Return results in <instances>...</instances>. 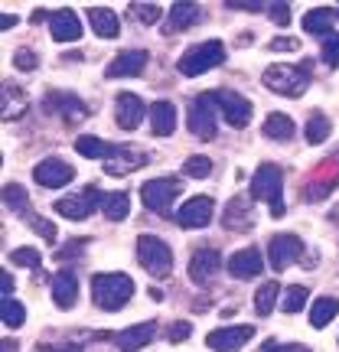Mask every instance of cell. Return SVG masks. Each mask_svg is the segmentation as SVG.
<instances>
[{
    "instance_id": "6da1fadb",
    "label": "cell",
    "mask_w": 339,
    "mask_h": 352,
    "mask_svg": "<svg viewBox=\"0 0 339 352\" xmlns=\"http://www.w3.org/2000/svg\"><path fill=\"white\" fill-rule=\"evenodd\" d=\"M91 297L101 310H121L127 307V300L134 297V280L127 274H95L91 277Z\"/></svg>"
},
{
    "instance_id": "7a4b0ae2",
    "label": "cell",
    "mask_w": 339,
    "mask_h": 352,
    "mask_svg": "<svg viewBox=\"0 0 339 352\" xmlns=\"http://www.w3.org/2000/svg\"><path fill=\"white\" fill-rule=\"evenodd\" d=\"M264 88L274 91V95H284V98H300L307 85H310V65H271L264 69L261 76Z\"/></svg>"
},
{
    "instance_id": "3957f363",
    "label": "cell",
    "mask_w": 339,
    "mask_h": 352,
    "mask_svg": "<svg viewBox=\"0 0 339 352\" xmlns=\"http://www.w3.org/2000/svg\"><path fill=\"white\" fill-rule=\"evenodd\" d=\"M222 63H226V43H222V39H209V43H199V46H189V50L179 56L176 69H179L183 76L196 78V76L212 72L215 65H222Z\"/></svg>"
},
{
    "instance_id": "277c9868",
    "label": "cell",
    "mask_w": 339,
    "mask_h": 352,
    "mask_svg": "<svg viewBox=\"0 0 339 352\" xmlns=\"http://www.w3.org/2000/svg\"><path fill=\"white\" fill-rule=\"evenodd\" d=\"M281 189H284V173L274 164H261L252 176V199H264L271 206V215H284V199H281Z\"/></svg>"
},
{
    "instance_id": "5b68a950",
    "label": "cell",
    "mask_w": 339,
    "mask_h": 352,
    "mask_svg": "<svg viewBox=\"0 0 339 352\" xmlns=\"http://www.w3.org/2000/svg\"><path fill=\"white\" fill-rule=\"evenodd\" d=\"M138 261L144 264V271L151 277H166L173 267V252L164 239L157 235H140L138 239Z\"/></svg>"
},
{
    "instance_id": "8992f818",
    "label": "cell",
    "mask_w": 339,
    "mask_h": 352,
    "mask_svg": "<svg viewBox=\"0 0 339 352\" xmlns=\"http://www.w3.org/2000/svg\"><path fill=\"white\" fill-rule=\"evenodd\" d=\"M101 199H105V192L98 186H85V189H78V192H69L63 199H56V212L63 215V219L82 222L95 209H101Z\"/></svg>"
},
{
    "instance_id": "52a82bcc",
    "label": "cell",
    "mask_w": 339,
    "mask_h": 352,
    "mask_svg": "<svg viewBox=\"0 0 339 352\" xmlns=\"http://www.w3.org/2000/svg\"><path fill=\"white\" fill-rule=\"evenodd\" d=\"M212 104H215L212 95H199V98L189 101V108H186L189 131H193L196 138H202V140H212L215 131H219V114H215Z\"/></svg>"
},
{
    "instance_id": "ba28073f",
    "label": "cell",
    "mask_w": 339,
    "mask_h": 352,
    "mask_svg": "<svg viewBox=\"0 0 339 352\" xmlns=\"http://www.w3.org/2000/svg\"><path fill=\"white\" fill-rule=\"evenodd\" d=\"M176 196H179V183L170 179V176H157V179H147V183L140 186V202H144L151 212H160V215L170 212V206L176 202Z\"/></svg>"
},
{
    "instance_id": "9c48e42d",
    "label": "cell",
    "mask_w": 339,
    "mask_h": 352,
    "mask_svg": "<svg viewBox=\"0 0 339 352\" xmlns=\"http://www.w3.org/2000/svg\"><path fill=\"white\" fill-rule=\"evenodd\" d=\"M212 101L219 104V111H222V118H226V124L248 127V121H252V101L245 98V95L222 88V91H212Z\"/></svg>"
},
{
    "instance_id": "30bf717a",
    "label": "cell",
    "mask_w": 339,
    "mask_h": 352,
    "mask_svg": "<svg viewBox=\"0 0 339 352\" xmlns=\"http://www.w3.org/2000/svg\"><path fill=\"white\" fill-rule=\"evenodd\" d=\"M72 176H76V166L59 160V157H46V160H39V164L33 166V179L46 189L65 186V183H72Z\"/></svg>"
},
{
    "instance_id": "8fae6325",
    "label": "cell",
    "mask_w": 339,
    "mask_h": 352,
    "mask_svg": "<svg viewBox=\"0 0 339 352\" xmlns=\"http://www.w3.org/2000/svg\"><path fill=\"white\" fill-rule=\"evenodd\" d=\"M303 254V241L297 239V235H274V239L267 241V258H271V267L274 271H284V267H290L294 261H300Z\"/></svg>"
},
{
    "instance_id": "7c38bea8",
    "label": "cell",
    "mask_w": 339,
    "mask_h": 352,
    "mask_svg": "<svg viewBox=\"0 0 339 352\" xmlns=\"http://www.w3.org/2000/svg\"><path fill=\"white\" fill-rule=\"evenodd\" d=\"M212 215H215V202L209 196H193L189 202L179 206L176 222H179V228H206L212 222Z\"/></svg>"
},
{
    "instance_id": "4fadbf2b",
    "label": "cell",
    "mask_w": 339,
    "mask_h": 352,
    "mask_svg": "<svg viewBox=\"0 0 339 352\" xmlns=\"http://www.w3.org/2000/svg\"><path fill=\"white\" fill-rule=\"evenodd\" d=\"M254 336V327L248 323H239V327H222V329H212L206 336V346L215 352H239L245 342Z\"/></svg>"
},
{
    "instance_id": "5bb4252c",
    "label": "cell",
    "mask_w": 339,
    "mask_h": 352,
    "mask_svg": "<svg viewBox=\"0 0 339 352\" xmlns=\"http://www.w3.org/2000/svg\"><path fill=\"white\" fill-rule=\"evenodd\" d=\"M147 114H151V108H144V101L138 95H131V91H121L118 101H114V121H118L121 131H138Z\"/></svg>"
},
{
    "instance_id": "9a60e30c",
    "label": "cell",
    "mask_w": 339,
    "mask_h": 352,
    "mask_svg": "<svg viewBox=\"0 0 339 352\" xmlns=\"http://www.w3.org/2000/svg\"><path fill=\"white\" fill-rule=\"evenodd\" d=\"M219 271H222V254L215 252V248H199V252L189 258V277L199 287H209Z\"/></svg>"
},
{
    "instance_id": "2e32d148",
    "label": "cell",
    "mask_w": 339,
    "mask_h": 352,
    "mask_svg": "<svg viewBox=\"0 0 339 352\" xmlns=\"http://www.w3.org/2000/svg\"><path fill=\"white\" fill-rule=\"evenodd\" d=\"M147 52L144 50H124V52H118L111 63H108V69H105V76L108 78H134L140 76L144 69H147Z\"/></svg>"
},
{
    "instance_id": "e0dca14e",
    "label": "cell",
    "mask_w": 339,
    "mask_h": 352,
    "mask_svg": "<svg viewBox=\"0 0 339 352\" xmlns=\"http://www.w3.org/2000/svg\"><path fill=\"white\" fill-rule=\"evenodd\" d=\"M226 267L235 280H252V277H258L264 271L261 252H258V248H241V252H235L232 258H228Z\"/></svg>"
},
{
    "instance_id": "ac0fdd59",
    "label": "cell",
    "mask_w": 339,
    "mask_h": 352,
    "mask_svg": "<svg viewBox=\"0 0 339 352\" xmlns=\"http://www.w3.org/2000/svg\"><path fill=\"white\" fill-rule=\"evenodd\" d=\"M153 336H157V323H153V320H144V323H134V327L121 329V333L114 336V346L121 352H138V349H144Z\"/></svg>"
},
{
    "instance_id": "d6986e66",
    "label": "cell",
    "mask_w": 339,
    "mask_h": 352,
    "mask_svg": "<svg viewBox=\"0 0 339 352\" xmlns=\"http://www.w3.org/2000/svg\"><path fill=\"white\" fill-rule=\"evenodd\" d=\"M50 33L59 43H76L82 36V23H78V16L72 10H56L50 13Z\"/></svg>"
},
{
    "instance_id": "ffe728a7",
    "label": "cell",
    "mask_w": 339,
    "mask_h": 352,
    "mask_svg": "<svg viewBox=\"0 0 339 352\" xmlns=\"http://www.w3.org/2000/svg\"><path fill=\"white\" fill-rule=\"evenodd\" d=\"M252 219L254 215H252V199H248V196H235V199L222 209V222H226V228H232V232L252 228Z\"/></svg>"
},
{
    "instance_id": "44dd1931",
    "label": "cell",
    "mask_w": 339,
    "mask_h": 352,
    "mask_svg": "<svg viewBox=\"0 0 339 352\" xmlns=\"http://www.w3.org/2000/svg\"><path fill=\"white\" fill-rule=\"evenodd\" d=\"M76 297H78V280L72 271H59L52 277V303L59 310H72L76 307Z\"/></svg>"
},
{
    "instance_id": "7402d4cb",
    "label": "cell",
    "mask_w": 339,
    "mask_h": 352,
    "mask_svg": "<svg viewBox=\"0 0 339 352\" xmlns=\"http://www.w3.org/2000/svg\"><path fill=\"white\" fill-rule=\"evenodd\" d=\"M46 104L63 114L65 124H82V121H85V114H88V108L76 98V95H59V91H52L50 98H46Z\"/></svg>"
},
{
    "instance_id": "603a6c76",
    "label": "cell",
    "mask_w": 339,
    "mask_h": 352,
    "mask_svg": "<svg viewBox=\"0 0 339 352\" xmlns=\"http://www.w3.org/2000/svg\"><path fill=\"white\" fill-rule=\"evenodd\" d=\"M147 118H151V131L157 138H170L176 131V108L170 101H153Z\"/></svg>"
},
{
    "instance_id": "cb8c5ba5",
    "label": "cell",
    "mask_w": 339,
    "mask_h": 352,
    "mask_svg": "<svg viewBox=\"0 0 339 352\" xmlns=\"http://www.w3.org/2000/svg\"><path fill=\"white\" fill-rule=\"evenodd\" d=\"M88 23L95 30V36L101 39H114L121 33V20H118V13L108 10V7H91L88 10Z\"/></svg>"
},
{
    "instance_id": "d4e9b609",
    "label": "cell",
    "mask_w": 339,
    "mask_h": 352,
    "mask_svg": "<svg viewBox=\"0 0 339 352\" xmlns=\"http://www.w3.org/2000/svg\"><path fill=\"white\" fill-rule=\"evenodd\" d=\"M76 151L82 153V157H88V160H114V157L121 153V147H114V144H108V140L85 134V138L76 140Z\"/></svg>"
},
{
    "instance_id": "484cf974",
    "label": "cell",
    "mask_w": 339,
    "mask_h": 352,
    "mask_svg": "<svg viewBox=\"0 0 339 352\" xmlns=\"http://www.w3.org/2000/svg\"><path fill=\"white\" fill-rule=\"evenodd\" d=\"M333 23H336V10H329V7H314V10L303 16V30L323 39L333 33Z\"/></svg>"
},
{
    "instance_id": "4316f807",
    "label": "cell",
    "mask_w": 339,
    "mask_h": 352,
    "mask_svg": "<svg viewBox=\"0 0 339 352\" xmlns=\"http://www.w3.org/2000/svg\"><path fill=\"white\" fill-rule=\"evenodd\" d=\"M199 20V7L196 3H173L170 7V16H166V36L176 33V30H186Z\"/></svg>"
},
{
    "instance_id": "83f0119b",
    "label": "cell",
    "mask_w": 339,
    "mask_h": 352,
    "mask_svg": "<svg viewBox=\"0 0 339 352\" xmlns=\"http://www.w3.org/2000/svg\"><path fill=\"white\" fill-rule=\"evenodd\" d=\"M281 284L277 280H264L261 287H258V294H254V314L258 316H267L271 310H274V303L281 307Z\"/></svg>"
},
{
    "instance_id": "f1b7e54d",
    "label": "cell",
    "mask_w": 339,
    "mask_h": 352,
    "mask_svg": "<svg viewBox=\"0 0 339 352\" xmlns=\"http://www.w3.org/2000/svg\"><path fill=\"white\" fill-rule=\"evenodd\" d=\"M264 138H271V140H290L294 138V121H290L287 114H281V111H274V114H267V121H264Z\"/></svg>"
},
{
    "instance_id": "f546056e",
    "label": "cell",
    "mask_w": 339,
    "mask_h": 352,
    "mask_svg": "<svg viewBox=\"0 0 339 352\" xmlns=\"http://www.w3.org/2000/svg\"><path fill=\"white\" fill-rule=\"evenodd\" d=\"M339 314V297H320L310 310V327L314 329H323L327 323H333Z\"/></svg>"
},
{
    "instance_id": "4dcf8cb0",
    "label": "cell",
    "mask_w": 339,
    "mask_h": 352,
    "mask_svg": "<svg viewBox=\"0 0 339 352\" xmlns=\"http://www.w3.org/2000/svg\"><path fill=\"white\" fill-rule=\"evenodd\" d=\"M101 212H105V219H111V222H124L127 212H131V199H127L124 192H105Z\"/></svg>"
},
{
    "instance_id": "1f68e13d",
    "label": "cell",
    "mask_w": 339,
    "mask_h": 352,
    "mask_svg": "<svg viewBox=\"0 0 339 352\" xmlns=\"http://www.w3.org/2000/svg\"><path fill=\"white\" fill-rule=\"evenodd\" d=\"M329 134H333V124H329L327 114L314 111L310 118H307V124H303V138H307V144H323Z\"/></svg>"
},
{
    "instance_id": "d6a6232c",
    "label": "cell",
    "mask_w": 339,
    "mask_h": 352,
    "mask_svg": "<svg viewBox=\"0 0 339 352\" xmlns=\"http://www.w3.org/2000/svg\"><path fill=\"white\" fill-rule=\"evenodd\" d=\"M0 323L10 329H20L26 323V310L20 300H13V297H0Z\"/></svg>"
},
{
    "instance_id": "836d02e7",
    "label": "cell",
    "mask_w": 339,
    "mask_h": 352,
    "mask_svg": "<svg viewBox=\"0 0 339 352\" xmlns=\"http://www.w3.org/2000/svg\"><path fill=\"white\" fill-rule=\"evenodd\" d=\"M307 297H310V290L300 287V284H294V287H287L281 294V310H284V314H297V310H303Z\"/></svg>"
},
{
    "instance_id": "e575fe53",
    "label": "cell",
    "mask_w": 339,
    "mask_h": 352,
    "mask_svg": "<svg viewBox=\"0 0 339 352\" xmlns=\"http://www.w3.org/2000/svg\"><path fill=\"white\" fill-rule=\"evenodd\" d=\"M144 164V157L140 153H134V157H124V151L118 153L114 160H108V166H105V173L108 176H118V173H131L134 166H140Z\"/></svg>"
},
{
    "instance_id": "d590c367",
    "label": "cell",
    "mask_w": 339,
    "mask_h": 352,
    "mask_svg": "<svg viewBox=\"0 0 339 352\" xmlns=\"http://www.w3.org/2000/svg\"><path fill=\"white\" fill-rule=\"evenodd\" d=\"M3 206L13 212H26V189L17 186V183H7L3 186Z\"/></svg>"
},
{
    "instance_id": "8d00e7d4",
    "label": "cell",
    "mask_w": 339,
    "mask_h": 352,
    "mask_svg": "<svg viewBox=\"0 0 339 352\" xmlns=\"http://www.w3.org/2000/svg\"><path fill=\"white\" fill-rule=\"evenodd\" d=\"M131 10H134V16H138L144 26L160 23V16H164V7H160V3H131Z\"/></svg>"
},
{
    "instance_id": "74e56055",
    "label": "cell",
    "mask_w": 339,
    "mask_h": 352,
    "mask_svg": "<svg viewBox=\"0 0 339 352\" xmlns=\"http://www.w3.org/2000/svg\"><path fill=\"white\" fill-rule=\"evenodd\" d=\"M183 170H186V176L206 179V176H212V160H209V157H189Z\"/></svg>"
},
{
    "instance_id": "f35d334b",
    "label": "cell",
    "mask_w": 339,
    "mask_h": 352,
    "mask_svg": "<svg viewBox=\"0 0 339 352\" xmlns=\"http://www.w3.org/2000/svg\"><path fill=\"white\" fill-rule=\"evenodd\" d=\"M36 63H39V56L33 50H17V52H13V65H17L20 72H33V69H36Z\"/></svg>"
},
{
    "instance_id": "ab89813d",
    "label": "cell",
    "mask_w": 339,
    "mask_h": 352,
    "mask_svg": "<svg viewBox=\"0 0 339 352\" xmlns=\"http://www.w3.org/2000/svg\"><path fill=\"white\" fill-rule=\"evenodd\" d=\"M323 63L333 65V69L339 65V33H329V36L323 39Z\"/></svg>"
},
{
    "instance_id": "60d3db41",
    "label": "cell",
    "mask_w": 339,
    "mask_h": 352,
    "mask_svg": "<svg viewBox=\"0 0 339 352\" xmlns=\"http://www.w3.org/2000/svg\"><path fill=\"white\" fill-rule=\"evenodd\" d=\"M10 258H13V264H20V267H39V252L36 248H17Z\"/></svg>"
},
{
    "instance_id": "b9f144b4",
    "label": "cell",
    "mask_w": 339,
    "mask_h": 352,
    "mask_svg": "<svg viewBox=\"0 0 339 352\" xmlns=\"http://www.w3.org/2000/svg\"><path fill=\"white\" fill-rule=\"evenodd\" d=\"M189 333H193V327H189L186 320H176L173 327L166 329V340H170V342H183V340H189Z\"/></svg>"
},
{
    "instance_id": "7bdbcfd3",
    "label": "cell",
    "mask_w": 339,
    "mask_h": 352,
    "mask_svg": "<svg viewBox=\"0 0 339 352\" xmlns=\"http://www.w3.org/2000/svg\"><path fill=\"white\" fill-rule=\"evenodd\" d=\"M271 23L277 26L290 23V3H271Z\"/></svg>"
},
{
    "instance_id": "ee69618b",
    "label": "cell",
    "mask_w": 339,
    "mask_h": 352,
    "mask_svg": "<svg viewBox=\"0 0 339 352\" xmlns=\"http://www.w3.org/2000/svg\"><path fill=\"white\" fill-rule=\"evenodd\" d=\"M85 245H88L85 239H78V241H72V248H59V252H56V261H69V258L82 254V248H85Z\"/></svg>"
},
{
    "instance_id": "f6af8a7d",
    "label": "cell",
    "mask_w": 339,
    "mask_h": 352,
    "mask_svg": "<svg viewBox=\"0 0 339 352\" xmlns=\"http://www.w3.org/2000/svg\"><path fill=\"white\" fill-rule=\"evenodd\" d=\"M297 46H300L297 39H271V46H267V50L271 52H294Z\"/></svg>"
},
{
    "instance_id": "bcb514c9",
    "label": "cell",
    "mask_w": 339,
    "mask_h": 352,
    "mask_svg": "<svg viewBox=\"0 0 339 352\" xmlns=\"http://www.w3.org/2000/svg\"><path fill=\"white\" fill-rule=\"evenodd\" d=\"M39 232V235H43V239L46 241H56V226H52V222H46V219H39L36 226H33Z\"/></svg>"
},
{
    "instance_id": "7dc6e473",
    "label": "cell",
    "mask_w": 339,
    "mask_h": 352,
    "mask_svg": "<svg viewBox=\"0 0 339 352\" xmlns=\"http://www.w3.org/2000/svg\"><path fill=\"white\" fill-rule=\"evenodd\" d=\"M228 10H261V3L258 0H252V3H239V0H226Z\"/></svg>"
},
{
    "instance_id": "c3c4849f",
    "label": "cell",
    "mask_w": 339,
    "mask_h": 352,
    "mask_svg": "<svg viewBox=\"0 0 339 352\" xmlns=\"http://www.w3.org/2000/svg\"><path fill=\"white\" fill-rule=\"evenodd\" d=\"M0 290H3V297H13V277H10V271H3V274H0Z\"/></svg>"
},
{
    "instance_id": "681fc988",
    "label": "cell",
    "mask_w": 339,
    "mask_h": 352,
    "mask_svg": "<svg viewBox=\"0 0 339 352\" xmlns=\"http://www.w3.org/2000/svg\"><path fill=\"white\" fill-rule=\"evenodd\" d=\"M36 352H82L78 346H39Z\"/></svg>"
},
{
    "instance_id": "f907efd6",
    "label": "cell",
    "mask_w": 339,
    "mask_h": 352,
    "mask_svg": "<svg viewBox=\"0 0 339 352\" xmlns=\"http://www.w3.org/2000/svg\"><path fill=\"white\" fill-rule=\"evenodd\" d=\"M258 352H284V346H277L274 340H264V342H261V349H258Z\"/></svg>"
},
{
    "instance_id": "816d5d0a",
    "label": "cell",
    "mask_w": 339,
    "mask_h": 352,
    "mask_svg": "<svg viewBox=\"0 0 339 352\" xmlns=\"http://www.w3.org/2000/svg\"><path fill=\"white\" fill-rule=\"evenodd\" d=\"M0 26H3V30H13V26H17V16L3 13V16H0Z\"/></svg>"
},
{
    "instance_id": "f5cc1de1",
    "label": "cell",
    "mask_w": 339,
    "mask_h": 352,
    "mask_svg": "<svg viewBox=\"0 0 339 352\" xmlns=\"http://www.w3.org/2000/svg\"><path fill=\"white\" fill-rule=\"evenodd\" d=\"M0 349H3V352H17V349H20V346H17V342H13V340H3V342H0Z\"/></svg>"
},
{
    "instance_id": "db71d44e",
    "label": "cell",
    "mask_w": 339,
    "mask_h": 352,
    "mask_svg": "<svg viewBox=\"0 0 339 352\" xmlns=\"http://www.w3.org/2000/svg\"><path fill=\"white\" fill-rule=\"evenodd\" d=\"M284 352H310L307 346H284Z\"/></svg>"
}]
</instances>
